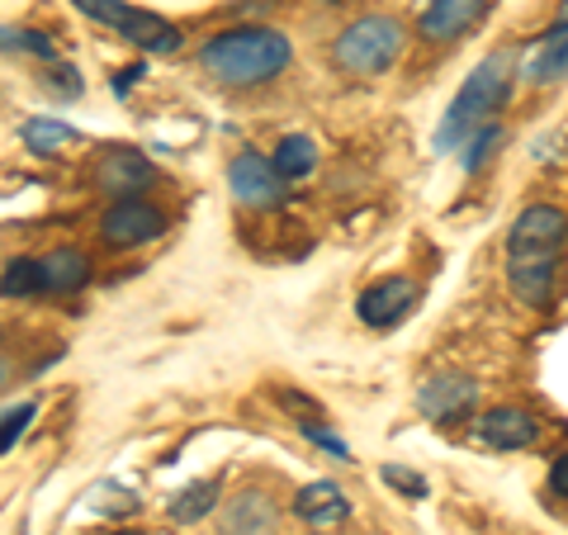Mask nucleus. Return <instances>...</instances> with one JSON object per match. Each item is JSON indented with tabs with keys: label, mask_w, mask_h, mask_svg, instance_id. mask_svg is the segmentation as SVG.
<instances>
[{
	"label": "nucleus",
	"mask_w": 568,
	"mask_h": 535,
	"mask_svg": "<svg viewBox=\"0 0 568 535\" xmlns=\"http://www.w3.org/2000/svg\"><path fill=\"white\" fill-rule=\"evenodd\" d=\"M559 256H564V209L559 204L521 209L507 233V280L530 309H545L559 294Z\"/></svg>",
	"instance_id": "obj_1"
},
{
	"label": "nucleus",
	"mask_w": 568,
	"mask_h": 535,
	"mask_svg": "<svg viewBox=\"0 0 568 535\" xmlns=\"http://www.w3.org/2000/svg\"><path fill=\"white\" fill-rule=\"evenodd\" d=\"M294 62V43L280 29L265 24H242V29H223L200 48V67L209 71L219 85H265L275 81L284 67Z\"/></svg>",
	"instance_id": "obj_2"
},
{
	"label": "nucleus",
	"mask_w": 568,
	"mask_h": 535,
	"mask_svg": "<svg viewBox=\"0 0 568 535\" xmlns=\"http://www.w3.org/2000/svg\"><path fill=\"white\" fill-rule=\"evenodd\" d=\"M511 81H517V58H511V52H488V58L465 77L459 95L450 100V110H446V119H440L432 148L436 152L459 148V142H465L478 123H488V114H497L507 104Z\"/></svg>",
	"instance_id": "obj_3"
},
{
	"label": "nucleus",
	"mask_w": 568,
	"mask_h": 535,
	"mask_svg": "<svg viewBox=\"0 0 568 535\" xmlns=\"http://www.w3.org/2000/svg\"><path fill=\"white\" fill-rule=\"evenodd\" d=\"M407 33L394 14H361L355 24H346L332 43V62L346 71V77H379L403 58Z\"/></svg>",
	"instance_id": "obj_4"
},
{
	"label": "nucleus",
	"mask_w": 568,
	"mask_h": 535,
	"mask_svg": "<svg viewBox=\"0 0 568 535\" xmlns=\"http://www.w3.org/2000/svg\"><path fill=\"white\" fill-rule=\"evenodd\" d=\"M81 14H91V20L119 29L129 43H138L142 52H175L185 43V33L175 29L171 20H162V14L152 10H138L129 6V0H71Z\"/></svg>",
	"instance_id": "obj_5"
},
{
	"label": "nucleus",
	"mask_w": 568,
	"mask_h": 535,
	"mask_svg": "<svg viewBox=\"0 0 568 535\" xmlns=\"http://www.w3.org/2000/svg\"><path fill=\"white\" fill-rule=\"evenodd\" d=\"M166 233V213L152 200H114L100 219V242L114 246V252H133V246H148Z\"/></svg>",
	"instance_id": "obj_6"
},
{
	"label": "nucleus",
	"mask_w": 568,
	"mask_h": 535,
	"mask_svg": "<svg viewBox=\"0 0 568 535\" xmlns=\"http://www.w3.org/2000/svg\"><path fill=\"white\" fill-rule=\"evenodd\" d=\"M227 185H233L237 204L246 209H280L284 200H290V185L280 181V171L271 166V157L246 148L233 157V166H227Z\"/></svg>",
	"instance_id": "obj_7"
},
{
	"label": "nucleus",
	"mask_w": 568,
	"mask_h": 535,
	"mask_svg": "<svg viewBox=\"0 0 568 535\" xmlns=\"http://www.w3.org/2000/svg\"><path fill=\"white\" fill-rule=\"evenodd\" d=\"M478 407V384L469 374H436L417 388V413L426 422H465Z\"/></svg>",
	"instance_id": "obj_8"
},
{
	"label": "nucleus",
	"mask_w": 568,
	"mask_h": 535,
	"mask_svg": "<svg viewBox=\"0 0 568 535\" xmlns=\"http://www.w3.org/2000/svg\"><path fill=\"white\" fill-rule=\"evenodd\" d=\"M417 299V284L407 275H388V280H375L369 290L355 299V313H361L365 327H394L407 317V309H413Z\"/></svg>",
	"instance_id": "obj_9"
},
{
	"label": "nucleus",
	"mask_w": 568,
	"mask_h": 535,
	"mask_svg": "<svg viewBox=\"0 0 568 535\" xmlns=\"http://www.w3.org/2000/svg\"><path fill=\"white\" fill-rule=\"evenodd\" d=\"M484 10H488V0H426L417 29L426 43H455L484 20Z\"/></svg>",
	"instance_id": "obj_10"
},
{
	"label": "nucleus",
	"mask_w": 568,
	"mask_h": 535,
	"mask_svg": "<svg viewBox=\"0 0 568 535\" xmlns=\"http://www.w3.org/2000/svg\"><path fill=\"white\" fill-rule=\"evenodd\" d=\"M474 436L493 451H526L540 436V422L526 407H488V413L474 417Z\"/></svg>",
	"instance_id": "obj_11"
},
{
	"label": "nucleus",
	"mask_w": 568,
	"mask_h": 535,
	"mask_svg": "<svg viewBox=\"0 0 568 535\" xmlns=\"http://www.w3.org/2000/svg\"><path fill=\"white\" fill-rule=\"evenodd\" d=\"M219 531L223 535H275L280 531L275 497H265L261 488H242L237 497H227Z\"/></svg>",
	"instance_id": "obj_12"
},
{
	"label": "nucleus",
	"mask_w": 568,
	"mask_h": 535,
	"mask_svg": "<svg viewBox=\"0 0 568 535\" xmlns=\"http://www.w3.org/2000/svg\"><path fill=\"white\" fill-rule=\"evenodd\" d=\"M152 181H156V166L142 152H110L95 166V185L104 194H119V200H138Z\"/></svg>",
	"instance_id": "obj_13"
},
{
	"label": "nucleus",
	"mask_w": 568,
	"mask_h": 535,
	"mask_svg": "<svg viewBox=\"0 0 568 535\" xmlns=\"http://www.w3.org/2000/svg\"><path fill=\"white\" fill-rule=\"evenodd\" d=\"M294 516H298V522H308V526H317V531H323V526H342L351 516V497L342 493L336 478H317V484L298 488Z\"/></svg>",
	"instance_id": "obj_14"
},
{
	"label": "nucleus",
	"mask_w": 568,
	"mask_h": 535,
	"mask_svg": "<svg viewBox=\"0 0 568 535\" xmlns=\"http://www.w3.org/2000/svg\"><path fill=\"white\" fill-rule=\"evenodd\" d=\"M39 265H43V294H77L91 280V256L77 252V246H58Z\"/></svg>",
	"instance_id": "obj_15"
},
{
	"label": "nucleus",
	"mask_w": 568,
	"mask_h": 535,
	"mask_svg": "<svg viewBox=\"0 0 568 535\" xmlns=\"http://www.w3.org/2000/svg\"><path fill=\"white\" fill-rule=\"evenodd\" d=\"M271 166L280 171V181L290 185V181H304V175L317 171V142L308 133H290V138H280V148L271 157Z\"/></svg>",
	"instance_id": "obj_16"
},
{
	"label": "nucleus",
	"mask_w": 568,
	"mask_h": 535,
	"mask_svg": "<svg viewBox=\"0 0 568 535\" xmlns=\"http://www.w3.org/2000/svg\"><path fill=\"white\" fill-rule=\"evenodd\" d=\"M564 62H568V43H564V14H559L555 33H549V39H540L536 62H530L526 81H530V85H555V81H564Z\"/></svg>",
	"instance_id": "obj_17"
},
{
	"label": "nucleus",
	"mask_w": 568,
	"mask_h": 535,
	"mask_svg": "<svg viewBox=\"0 0 568 535\" xmlns=\"http://www.w3.org/2000/svg\"><path fill=\"white\" fill-rule=\"evenodd\" d=\"M213 507H219V478H200V484H190L171 497V522L194 526V522H204Z\"/></svg>",
	"instance_id": "obj_18"
},
{
	"label": "nucleus",
	"mask_w": 568,
	"mask_h": 535,
	"mask_svg": "<svg viewBox=\"0 0 568 535\" xmlns=\"http://www.w3.org/2000/svg\"><path fill=\"white\" fill-rule=\"evenodd\" d=\"M20 142L33 152V157H52L67 142H77V129H71L67 119H29L20 129Z\"/></svg>",
	"instance_id": "obj_19"
},
{
	"label": "nucleus",
	"mask_w": 568,
	"mask_h": 535,
	"mask_svg": "<svg viewBox=\"0 0 568 535\" xmlns=\"http://www.w3.org/2000/svg\"><path fill=\"white\" fill-rule=\"evenodd\" d=\"M0 294H6V299H33V294H43V265L33 261V256L10 261L6 271H0Z\"/></svg>",
	"instance_id": "obj_20"
},
{
	"label": "nucleus",
	"mask_w": 568,
	"mask_h": 535,
	"mask_svg": "<svg viewBox=\"0 0 568 535\" xmlns=\"http://www.w3.org/2000/svg\"><path fill=\"white\" fill-rule=\"evenodd\" d=\"M497 148H503V123H493V119H488V123H478V129L465 138V157H459V166H465V171H478Z\"/></svg>",
	"instance_id": "obj_21"
},
{
	"label": "nucleus",
	"mask_w": 568,
	"mask_h": 535,
	"mask_svg": "<svg viewBox=\"0 0 568 535\" xmlns=\"http://www.w3.org/2000/svg\"><path fill=\"white\" fill-rule=\"evenodd\" d=\"M0 48L10 52H29V58H43V62H58V43L39 29H0Z\"/></svg>",
	"instance_id": "obj_22"
},
{
	"label": "nucleus",
	"mask_w": 568,
	"mask_h": 535,
	"mask_svg": "<svg viewBox=\"0 0 568 535\" xmlns=\"http://www.w3.org/2000/svg\"><path fill=\"white\" fill-rule=\"evenodd\" d=\"M33 413H39L33 403H20V407H10V413H0V455H6L10 445L24 436V426L33 422Z\"/></svg>",
	"instance_id": "obj_23"
},
{
	"label": "nucleus",
	"mask_w": 568,
	"mask_h": 535,
	"mask_svg": "<svg viewBox=\"0 0 568 535\" xmlns=\"http://www.w3.org/2000/svg\"><path fill=\"white\" fill-rule=\"evenodd\" d=\"M384 484L407 493V497H426V478L413 474V470H403V465H384Z\"/></svg>",
	"instance_id": "obj_24"
},
{
	"label": "nucleus",
	"mask_w": 568,
	"mask_h": 535,
	"mask_svg": "<svg viewBox=\"0 0 568 535\" xmlns=\"http://www.w3.org/2000/svg\"><path fill=\"white\" fill-rule=\"evenodd\" d=\"M275 403H280V407H290V413H298V422H317V417H323V403L304 398L298 388H280Z\"/></svg>",
	"instance_id": "obj_25"
},
{
	"label": "nucleus",
	"mask_w": 568,
	"mask_h": 535,
	"mask_svg": "<svg viewBox=\"0 0 568 535\" xmlns=\"http://www.w3.org/2000/svg\"><path fill=\"white\" fill-rule=\"evenodd\" d=\"M298 426H304V436H308L313 445H323V451H332L336 460H346V455H351V451H346V441H342V436H332L327 426H317V422H298Z\"/></svg>",
	"instance_id": "obj_26"
},
{
	"label": "nucleus",
	"mask_w": 568,
	"mask_h": 535,
	"mask_svg": "<svg viewBox=\"0 0 568 535\" xmlns=\"http://www.w3.org/2000/svg\"><path fill=\"white\" fill-rule=\"evenodd\" d=\"M564 470H568V460L559 455L555 465H549V493H555V497H564Z\"/></svg>",
	"instance_id": "obj_27"
},
{
	"label": "nucleus",
	"mask_w": 568,
	"mask_h": 535,
	"mask_svg": "<svg viewBox=\"0 0 568 535\" xmlns=\"http://www.w3.org/2000/svg\"><path fill=\"white\" fill-rule=\"evenodd\" d=\"M6 374H10V370H6V365H0V384H6Z\"/></svg>",
	"instance_id": "obj_28"
},
{
	"label": "nucleus",
	"mask_w": 568,
	"mask_h": 535,
	"mask_svg": "<svg viewBox=\"0 0 568 535\" xmlns=\"http://www.w3.org/2000/svg\"><path fill=\"white\" fill-rule=\"evenodd\" d=\"M114 535H142V531H114Z\"/></svg>",
	"instance_id": "obj_29"
},
{
	"label": "nucleus",
	"mask_w": 568,
	"mask_h": 535,
	"mask_svg": "<svg viewBox=\"0 0 568 535\" xmlns=\"http://www.w3.org/2000/svg\"><path fill=\"white\" fill-rule=\"evenodd\" d=\"M327 6H346V0H327Z\"/></svg>",
	"instance_id": "obj_30"
}]
</instances>
